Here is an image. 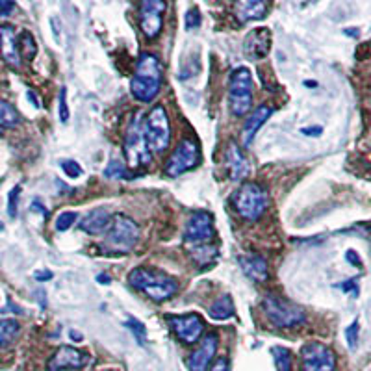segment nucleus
I'll return each instance as SVG.
<instances>
[{"label": "nucleus", "mask_w": 371, "mask_h": 371, "mask_svg": "<svg viewBox=\"0 0 371 371\" xmlns=\"http://www.w3.org/2000/svg\"><path fill=\"white\" fill-rule=\"evenodd\" d=\"M102 371H113V370H102Z\"/></svg>", "instance_id": "obj_47"}, {"label": "nucleus", "mask_w": 371, "mask_h": 371, "mask_svg": "<svg viewBox=\"0 0 371 371\" xmlns=\"http://www.w3.org/2000/svg\"><path fill=\"white\" fill-rule=\"evenodd\" d=\"M273 108L267 106V104H262V106H256L253 112L249 113L247 119H245V123H243L242 129V147L243 149H249L251 143H253L254 135L258 132L262 126L265 124V121L273 115Z\"/></svg>", "instance_id": "obj_17"}, {"label": "nucleus", "mask_w": 371, "mask_h": 371, "mask_svg": "<svg viewBox=\"0 0 371 371\" xmlns=\"http://www.w3.org/2000/svg\"><path fill=\"white\" fill-rule=\"evenodd\" d=\"M76 212H62V214L58 215L56 217V223H54V226H56L58 232H65L69 231L71 226H73V223L76 221Z\"/></svg>", "instance_id": "obj_31"}, {"label": "nucleus", "mask_w": 371, "mask_h": 371, "mask_svg": "<svg viewBox=\"0 0 371 371\" xmlns=\"http://www.w3.org/2000/svg\"><path fill=\"white\" fill-rule=\"evenodd\" d=\"M229 104L236 117H243L253 108V76L247 67H236L229 79Z\"/></svg>", "instance_id": "obj_7"}, {"label": "nucleus", "mask_w": 371, "mask_h": 371, "mask_svg": "<svg viewBox=\"0 0 371 371\" xmlns=\"http://www.w3.org/2000/svg\"><path fill=\"white\" fill-rule=\"evenodd\" d=\"M140 242V226L132 217L124 214H115L112 217L110 229L104 234L102 249L108 254H129Z\"/></svg>", "instance_id": "obj_4"}, {"label": "nucleus", "mask_w": 371, "mask_h": 371, "mask_svg": "<svg viewBox=\"0 0 371 371\" xmlns=\"http://www.w3.org/2000/svg\"><path fill=\"white\" fill-rule=\"evenodd\" d=\"M220 347L217 332H208L199 340V347L188 356V370L190 371H208L214 364V356Z\"/></svg>", "instance_id": "obj_15"}, {"label": "nucleus", "mask_w": 371, "mask_h": 371, "mask_svg": "<svg viewBox=\"0 0 371 371\" xmlns=\"http://www.w3.org/2000/svg\"><path fill=\"white\" fill-rule=\"evenodd\" d=\"M208 371H231V362L226 356H220L217 360H214V364L210 365Z\"/></svg>", "instance_id": "obj_38"}, {"label": "nucleus", "mask_w": 371, "mask_h": 371, "mask_svg": "<svg viewBox=\"0 0 371 371\" xmlns=\"http://www.w3.org/2000/svg\"><path fill=\"white\" fill-rule=\"evenodd\" d=\"M129 284L156 303H163L179 292V281L174 277L156 267H143V265L130 271Z\"/></svg>", "instance_id": "obj_2"}, {"label": "nucleus", "mask_w": 371, "mask_h": 371, "mask_svg": "<svg viewBox=\"0 0 371 371\" xmlns=\"http://www.w3.org/2000/svg\"><path fill=\"white\" fill-rule=\"evenodd\" d=\"M19 332H21V325L17 320L0 318V349L12 347L17 340Z\"/></svg>", "instance_id": "obj_24"}, {"label": "nucleus", "mask_w": 371, "mask_h": 371, "mask_svg": "<svg viewBox=\"0 0 371 371\" xmlns=\"http://www.w3.org/2000/svg\"><path fill=\"white\" fill-rule=\"evenodd\" d=\"M19 54H21V60H34V56L38 54V45H35L34 35L24 30L23 34L19 35Z\"/></svg>", "instance_id": "obj_28"}, {"label": "nucleus", "mask_w": 371, "mask_h": 371, "mask_svg": "<svg viewBox=\"0 0 371 371\" xmlns=\"http://www.w3.org/2000/svg\"><path fill=\"white\" fill-rule=\"evenodd\" d=\"M345 260H347L349 264H353L354 267H362V260H360V256L353 249H349L347 253H345Z\"/></svg>", "instance_id": "obj_40"}, {"label": "nucleus", "mask_w": 371, "mask_h": 371, "mask_svg": "<svg viewBox=\"0 0 371 371\" xmlns=\"http://www.w3.org/2000/svg\"><path fill=\"white\" fill-rule=\"evenodd\" d=\"M62 169H63V173L67 174L69 179H79L80 174H82V167H80L79 163L74 162V160H63Z\"/></svg>", "instance_id": "obj_35"}, {"label": "nucleus", "mask_w": 371, "mask_h": 371, "mask_svg": "<svg viewBox=\"0 0 371 371\" xmlns=\"http://www.w3.org/2000/svg\"><path fill=\"white\" fill-rule=\"evenodd\" d=\"M203 160V154H201V149H199V143L192 138H184L180 141L176 149L173 151V154L169 156L165 167H163V173L169 179H176L180 174L192 171L201 163Z\"/></svg>", "instance_id": "obj_9"}, {"label": "nucleus", "mask_w": 371, "mask_h": 371, "mask_svg": "<svg viewBox=\"0 0 371 371\" xmlns=\"http://www.w3.org/2000/svg\"><path fill=\"white\" fill-rule=\"evenodd\" d=\"M301 364L303 371H334L336 353L327 343L308 342L301 347Z\"/></svg>", "instance_id": "obj_12"}, {"label": "nucleus", "mask_w": 371, "mask_h": 371, "mask_svg": "<svg viewBox=\"0 0 371 371\" xmlns=\"http://www.w3.org/2000/svg\"><path fill=\"white\" fill-rule=\"evenodd\" d=\"M104 176H106V179H117V180H134L140 176V173H138V171H130L121 160L112 158L110 163H108V167L104 169Z\"/></svg>", "instance_id": "obj_26"}, {"label": "nucleus", "mask_w": 371, "mask_h": 371, "mask_svg": "<svg viewBox=\"0 0 371 371\" xmlns=\"http://www.w3.org/2000/svg\"><path fill=\"white\" fill-rule=\"evenodd\" d=\"M60 121H62V123H67L69 121V106H67V93H65V88L60 90Z\"/></svg>", "instance_id": "obj_36"}, {"label": "nucleus", "mask_w": 371, "mask_h": 371, "mask_svg": "<svg viewBox=\"0 0 371 371\" xmlns=\"http://www.w3.org/2000/svg\"><path fill=\"white\" fill-rule=\"evenodd\" d=\"M340 290L345 293H351L353 297H358V284H356V279H351V281H345L340 284Z\"/></svg>", "instance_id": "obj_37"}, {"label": "nucleus", "mask_w": 371, "mask_h": 371, "mask_svg": "<svg viewBox=\"0 0 371 371\" xmlns=\"http://www.w3.org/2000/svg\"><path fill=\"white\" fill-rule=\"evenodd\" d=\"M15 10V2L10 0H0V17H8Z\"/></svg>", "instance_id": "obj_39"}, {"label": "nucleus", "mask_w": 371, "mask_h": 371, "mask_svg": "<svg viewBox=\"0 0 371 371\" xmlns=\"http://www.w3.org/2000/svg\"><path fill=\"white\" fill-rule=\"evenodd\" d=\"M0 52L10 67H21L23 60L19 54V38L12 24H0Z\"/></svg>", "instance_id": "obj_18"}, {"label": "nucleus", "mask_w": 371, "mask_h": 371, "mask_svg": "<svg viewBox=\"0 0 371 371\" xmlns=\"http://www.w3.org/2000/svg\"><path fill=\"white\" fill-rule=\"evenodd\" d=\"M232 206L245 221H258L270 206V193L258 182H243L232 195Z\"/></svg>", "instance_id": "obj_5"}, {"label": "nucleus", "mask_w": 371, "mask_h": 371, "mask_svg": "<svg viewBox=\"0 0 371 371\" xmlns=\"http://www.w3.org/2000/svg\"><path fill=\"white\" fill-rule=\"evenodd\" d=\"M163 65L152 52H141L130 80V91L135 101L152 102L162 90Z\"/></svg>", "instance_id": "obj_1"}, {"label": "nucleus", "mask_w": 371, "mask_h": 371, "mask_svg": "<svg viewBox=\"0 0 371 371\" xmlns=\"http://www.w3.org/2000/svg\"><path fill=\"white\" fill-rule=\"evenodd\" d=\"M145 134L149 151L152 154H162L169 149L171 143V123H169L167 110L162 104L151 108L145 117Z\"/></svg>", "instance_id": "obj_8"}, {"label": "nucleus", "mask_w": 371, "mask_h": 371, "mask_svg": "<svg viewBox=\"0 0 371 371\" xmlns=\"http://www.w3.org/2000/svg\"><path fill=\"white\" fill-rule=\"evenodd\" d=\"M240 265H242L243 273L251 279V281L258 282H265L270 279V267H267V260L260 254H242L238 258Z\"/></svg>", "instance_id": "obj_22"}, {"label": "nucleus", "mask_w": 371, "mask_h": 371, "mask_svg": "<svg viewBox=\"0 0 371 371\" xmlns=\"http://www.w3.org/2000/svg\"><path fill=\"white\" fill-rule=\"evenodd\" d=\"M97 281L101 282V284H110V277L104 275V273H101V275H97Z\"/></svg>", "instance_id": "obj_45"}, {"label": "nucleus", "mask_w": 371, "mask_h": 371, "mask_svg": "<svg viewBox=\"0 0 371 371\" xmlns=\"http://www.w3.org/2000/svg\"><path fill=\"white\" fill-rule=\"evenodd\" d=\"M217 231L214 226V215L206 210H193L186 221L184 242L188 247L215 243Z\"/></svg>", "instance_id": "obj_10"}, {"label": "nucleus", "mask_w": 371, "mask_h": 371, "mask_svg": "<svg viewBox=\"0 0 371 371\" xmlns=\"http://www.w3.org/2000/svg\"><path fill=\"white\" fill-rule=\"evenodd\" d=\"M88 360L90 356L84 351L73 345H62L47 362V371H79L88 364Z\"/></svg>", "instance_id": "obj_14"}, {"label": "nucleus", "mask_w": 371, "mask_h": 371, "mask_svg": "<svg viewBox=\"0 0 371 371\" xmlns=\"http://www.w3.org/2000/svg\"><path fill=\"white\" fill-rule=\"evenodd\" d=\"M19 123H21V115H19V112L15 110V106L0 99V132L13 129V126H17Z\"/></svg>", "instance_id": "obj_27"}, {"label": "nucleus", "mask_w": 371, "mask_h": 371, "mask_svg": "<svg viewBox=\"0 0 371 371\" xmlns=\"http://www.w3.org/2000/svg\"><path fill=\"white\" fill-rule=\"evenodd\" d=\"M167 325L174 332V336L179 338L184 345H193L203 338L204 332V320L195 312L190 314H167L165 315Z\"/></svg>", "instance_id": "obj_11"}, {"label": "nucleus", "mask_w": 371, "mask_h": 371, "mask_svg": "<svg viewBox=\"0 0 371 371\" xmlns=\"http://www.w3.org/2000/svg\"><path fill=\"white\" fill-rule=\"evenodd\" d=\"M304 135H310V138H318V135L323 132V129L321 126H308V129H303L301 130Z\"/></svg>", "instance_id": "obj_41"}, {"label": "nucleus", "mask_w": 371, "mask_h": 371, "mask_svg": "<svg viewBox=\"0 0 371 371\" xmlns=\"http://www.w3.org/2000/svg\"><path fill=\"white\" fill-rule=\"evenodd\" d=\"M201 13H199L197 8H192L190 12H186V19H184V24H186V30H195L201 26Z\"/></svg>", "instance_id": "obj_34"}, {"label": "nucleus", "mask_w": 371, "mask_h": 371, "mask_svg": "<svg viewBox=\"0 0 371 371\" xmlns=\"http://www.w3.org/2000/svg\"><path fill=\"white\" fill-rule=\"evenodd\" d=\"M225 163L226 169H229V179L232 182H242L249 176L251 173V165H249V160L243 156L242 149L238 147V143L232 141L229 149H226L225 154Z\"/></svg>", "instance_id": "obj_19"}, {"label": "nucleus", "mask_w": 371, "mask_h": 371, "mask_svg": "<svg viewBox=\"0 0 371 371\" xmlns=\"http://www.w3.org/2000/svg\"><path fill=\"white\" fill-rule=\"evenodd\" d=\"M190 258L199 265V267H212L220 258V247L217 243H208V245H195L188 247Z\"/></svg>", "instance_id": "obj_23"}, {"label": "nucleus", "mask_w": 371, "mask_h": 371, "mask_svg": "<svg viewBox=\"0 0 371 371\" xmlns=\"http://www.w3.org/2000/svg\"><path fill=\"white\" fill-rule=\"evenodd\" d=\"M167 4L163 0H145L140 6V24L141 32L147 40H154L162 34L163 12Z\"/></svg>", "instance_id": "obj_13"}, {"label": "nucleus", "mask_w": 371, "mask_h": 371, "mask_svg": "<svg viewBox=\"0 0 371 371\" xmlns=\"http://www.w3.org/2000/svg\"><path fill=\"white\" fill-rule=\"evenodd\" d=\"M271 353L275 356V364L279 371H292L293 365V354L288 347H282V345H277V347L271 349Z\"/></svg>", "instance_id": "obj_29"}, {"label": "nucleus", "mask_w": 371, "mask_h": 371, "mask_svg": "<svg viewBox=\"0 0 371 371\" xmlns=\"http://www.w3.org/2000/svg\"><path fill=\"white\" fill-rule=\"evenodd\" d=\"M113 215L106 208H93L80 221V231L90 236H102L106 234L112 223Z\"/></svg>", "instance_id": "obj_20"}, {"label": "nucleus", "mask_w": 371, "mask_h": 371, "mask_svg": "<svg viewBox=\"0 0 371 371\" xmlns=\"http://www.w3.org/2000/svg\"><path fill=\"white\" fill-rule=\"evenodd\" d=\"M123 152L130 169L147 167L152 162V152L149 151L145 134V115L141 112H135L130 119L129 129L124 134Z\"/></svg>", "instance_id": "obj_3"}, {"label": "nucleus", "mask_w": 371, "mask_h": 371, "mask_svg": "<svg viewBox=\"0 0 371 371\" xmlns=\"http://www.w3.org/2000/svg\"><path fill=\"white\" fill-rule=\"evenodd\" d=\"M271 41H273V35H271L270 28H265V26L253 28L243 40V52L251 62H260L270 54Z\"/></svg>", "instance_id": "obj_16"}, {"label": "nucleus", "mask_w": 371, "mask_h": 371, "mask_svg": "<svg viewBox=\"0 0 371 371\" xmlns=\"http://www.w3.org/2000/svg\"><path fill=\"white\" fill-rule=\"evenodd\" d=\"M69 334H71V338H73L74 342H82V340H84V336H82V334H79L76 331H71Z\"/></svg>", "instance_id": "obj_46"}, {"label": "nucleus", "mask_w": 371, "mask_h": 371, "mask_svg": "<svg viewBox=\"0 0 371 371\" xmlns=\"http://www.w3.org/2000/svg\"><path fill=\"white\" fill-rule=\"evenodd\" d=\"M208 314L212 320L215 321H225L229 318L234 315V303H232L231 295H221L212 303V306L208 308Z\"/></svg>", "instance_id": "obj_25"}, {"label": "nucleus", "mask_w": 371, "mask_h": 371, "mask_svg": "<svg viewBox=\"0 0 371 371\" xmlns=\"http://www.w3.org/2000/svg\"><path fill=\"white\" fill-rule=\"evenodd\" d=\"M358 332H360L358 320H354L353 323L345 329V340H347V345L351 351L356 349V343H358Z\"/></svg>", "instance_id": "obj_33"}, {"label": "nucleus", "mask_w": 371, "mask_h": 371, "mask_svg": "<svg viewBox=\"0 0 371 371\" xmlns=\"http://www.w3.org/2000/svg\"><path fill=\"white\" fill-rule=\"evenodd\" d=\"M262 310H264L267 321L277 329H293V327L303 325L306 321L304 308L281 297V295H277V293H267L262 299Z\"/></svg>", "instance_id": "obj_6"}, {"label": "nucleus", "mask_w": 371, "mask_h": 371, "mask_svg": "<svg viewBox=\"0 0 371 371\" xmlns=\"http://www.w3.org/2000/svg\"><path fill=\"white\" fill-rule=\"evenodd\" d=\"M19 195H21V186H13L8 193V215L10 217H17Z\"/></svg>", "instance_id": "obj_32"}, {"label": "nucleus", "mask_w": 371, "mask_h": 371, "mask_svg": "<svg viewBox=\"0 0 371 371\" xmlns=\"http://www.w3.org/2000/svg\"><path fill=\"white\" fill-rule=\"evenodd\" d=\"M267 10H270V4L267 2H260V0H240V2L232 4L234 17L238 19L240 24L260 21L262 17H265Z\"/></svg>", "instance_id": "obj_21"}, {"label": "nucleus", "mask_w": 371, "mask_h": 371, "mask_svg": "<svg viewBox=\"0 0 371 371\" xmlns=\"http://www.w3.org/2000/svg\"><path fill=\"white\" fill-rule=\"evenodd\" d=\"M126 329L134 334L135 342L140 343V345H143V343L147 342V329L140 320H135V318H129V320H126Z\"/></svg>", "instance_id": "obj_30"}, {"label": "nucleus", "mask_w": 371, "mask_h": 371, "mask_svg": "<svg viewBox=\"0 0 371 371\" xmlns=\"http://www.w3.org/2000/svg\"><path fill=\"white\" fill-rule=\"evenodd\" d=\"M26 97H28L30 101H32V104H34L35 108H40V106H41L40 101H38V99H35V95H34V93H32V91H28V93H26Z\"/></svg>", "instance_id": "obj_44"}, {"label": "nucleus", "mask_w": 371, "mask_h": 371, "mask_svg": "<svg viewBox=\"0 0 371 371\" xmlns=\"http://www.w3.org/2000/svg\"><path fill=\"white\" fill-rule=\"evenodd\" d=\"M35 281H40V282H45V281H51L52 277V271H35Z\"/></svg>", "instance_id": "obj_42"}, {"label": "nucleus", "mask_w": 371, "mask_h": 371, "mask_svg": "<svg viewBox=\"0 0 371 371\" xmlns=\"http://www.w3.org/2000/svg\"><path fill=\"white\" fill-rule=\"evenodd\" d=\"M32 210H35V212H41V214L45 215V217L49 215V212H47V210L43 208V204L38 203V201H34V203H32Z\"/></svg>", "instance_id": "obj_43"}]
</instances>
